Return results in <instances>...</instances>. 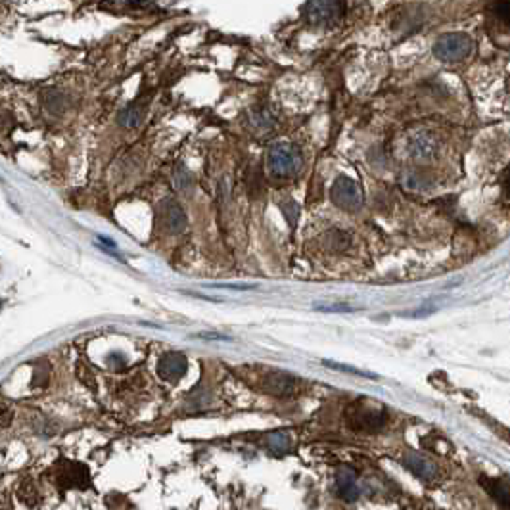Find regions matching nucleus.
Wrapping results in <instances>:
<instances>
[{"instance_id": "nucleus-20", "label": "nucleus", "mask_w": 510, "mask_h": 510, "mask_svg": "<svg viewBox=\"0 0 510 510\" xmlns=\"http://www.w3.org/2000/svg\"><path fill=\"white\" fill-rule=\"evenodd\" d=\"M98 240H100V242H104V244L108 246V248H112V250H115V242H113V240H110V238L98 236Z\"/></svg>"}, {"instance_id": "nucleus-18", "label": "nucleus", "mask_w": 510, "mask_h": 510, "mask_svg": "<svg viewBox=\"0 0 510 510\" xmlns=\"http://www.w3.org/2000/svg\"><path fill=\"white\" fill-rule=\"evenodd\" d=\"M319 311H324V313H351L355 311L357 307H350V305H326V307H317Z\"/></svg>"}, {"instance_id": "nucleus-14", "label": "nucleus", "mask_w": 510, "mask_h": 510, "mask_svg": "<svg viewBox=\"0 0 510 510\" xmlns=\"http://www.w3.org/2000/svg\"><path fill=\"white\" fill-rule=\"evenodd\" d=\"M267 447L274 453H284L290 449V438L284 432H274L267 435Z\"/></svg>"}, {"instance_id": "nucleus-5", "label": "nucleus", "mask_w": 510, "mask_h": 510, "mask_svg": "<svg viewBox=\"0 0 510 510\" xmlns=\"http://www.w3.org/2000/svg\"><path fill=\"white\" fill-rule=\"evenodd\" d=\"M342 2L336 0H322V2H307L303 6L305 18L313 25H326L330 21H334L338 15L342 14Z\"/></svg>"}, {"instance_id": "nucleus-8", "label": "nucleus", "mask_w": 510, "mask_h": 510, "mask_svg": "<svg viewBox=\"0 0 510 510\" xmlns=\"http://www.w3.org/2000/svg\"><path fill=\"white\" fill-rule=\"evenodd\" d=\"M403 462H405L407 468L412 470V474H416L419 478H422V480H433L435 474H438V470L433 466V462L422 459L419 454L409 453L405 459H403Z\"/></svg>"}, {"instance_id": "nucleus-19", "label": "nucleus", "mask_w": 510, "mask_h": 510, "mask_svg": "<svg viewBox=\"0 0 510 510\" xmlns=\"http://www.w3.org/2000/svg\"><path fill=\"white\" fill-rule=\"evenodd\" d=\"M198 338H202V340H223V342H231V338L219 334H198Z\"/></svg>"}, {"instance_id": "nucleus-16", "label": "nucleus", "mask_w": 510, "mask_h": 510, "mask_svg": "<svg viewBox=\"0 0 510 510\" xmlns=\"http://www.w3.org/2000/svg\"><path fill=\"white\" fill-rule=\"evenodd\" d=\"M324 366H330V369H336V371H343V372H350V374H357V376H364V378H376V374H372V372H364V371H359V369H351L348 364H340V363H334V361H322Z\"/></svg>"}, {"instance_id": "nucleus-4", "label": "nucleus", "mask_w": 510, "mask_h": 510, "mask_svg": "<svg viewBox=\"0 0 510 510\" xmlns=\"http://www.w3.org/2000/svg\"><path fill=\"white\" fill-rule=\"evenodd\" d=\"M348 420H350L353 430L372 432V430H380V428L384 426L385 412L378 411V409L366 405V403H359V405H353L348 411Z\"/></svg>"}, {"instance_id": "nucleus-7", "label": "nucleus", "mask_w": 510, "mask_h": 510, "mask_svg": "<svg viewBox=\"0 0 510 510\" xmlns=\"http://www.w3.org/2000/svg\"><path fill=\"white\" fill-rule=\"evenodd\" d=\"M265 390L274 395H290L295 390V380L284 372H271L265 378Z\"/></svg>"}, {"instance_id": "nucleus-22", "label": "nucleus", "mask_w": 510, "mask_h": 510, "mask_svg": "<svg viewBox=\"0 0 510 510\" xmlns=\"http://www.w3.org/2000/svg\"><path fill=\"white\" fill-rule=\"evenodd\" d=\"M0 182H2V177H0Z\"/></svg>"}, {"instance_id": "nucleus-21", "label": "nucleus", "mask_w": 510, "mask_h": 510, "mask_svg": "<svg viewBox=\"0 0 510 510\" xmlns=\"http://www.w3.org/2000/svg\"><path fill=\"white\" fill-rule=\"evenodd\" d=\"M504 186H506V192L510 194V175H509V179H506V182H504Z\"/></svg>"}, {"instance_id": "nucleus-9", "label": "nucleus", "mask_w": 510, "mask_h": 510, "mask_svg": "<svg viewBox=\"0 0 510 510\" xmlns=\"http://www.w3.org/2000/svg\"><path fill=\"white\" fill-rule=\"evenodd\" d=\"M144 115H146V104L133 102V104H129L123 112L119 113V125L125 127V129H134V127H139L142 123Z\"/></svg>"}, {"instance_id": "nucleus-6", "label": "nucleus", "mask_w": 510, "mask_h": 510, "mask_svg": "<svg viewBox=\"0 0 510 510\" xmlns=\"http://www.w3.org/2000/svg\"><path fill=\"white\" fill-rule=\"evenodd\" d=\"M186 369H189L186 357L182 355V353H177V351H171V353L161 355V359L158 361V374H160L163 380H167V382H177V380H181V378L186 374Z\"/></svg>"}, {"instance_id": "nucleus-17", "label": "nucleus", "mask_w": 510, "mask_h": 510, "mask_svg": "<svg viewBox=\"0 0 510 510\" xmlns=\"http://www.w3.org/2000/svg\"><path fill=\"white\" fill-rule=\"evenodd\" d=\"M493 10H495L497 18L503 21L506 27H510V2H497Z\"/></svg>"}, {"instance_id": "nucleus-2", "label": "nucleus", "mask_w": 510, "mask_h": 510, "mask_svg": "<svg viewBox=\"0 0 510 510\" xmlns=\"http://www.w3.org/2000/svg\"><path fill=\"white\" fill-rule=\"evenodd\" d=\"M472 52V41L470 37L462 33H447L441 35L433 44V56L441 62H462Z\"/></svg>"}, {"instance_id": "nucleus-3", "label": "nucleus", "mask_w": 510, "mask_h": 510, "mask_svg": "<svg viewBox=\"0 0 510 510\" xmlns=\"http://www.w3.org/2000/svg\"><path fill=\"white\" fill-rule=\"evenodd\" d=\"M332 202L345 211H357L363 205V190L350 177H338L330 190Z\"/></svg>"}, {"instance_id": "nucleus-13", "label": "nucleus", "mask_w": 510, "mask_h": 510, "mask_svg": "<svg viewBox=\"0 0 510 510\" xmlns=\"http://www.w3.org/2000/svg\"><path fill=\"white\" fill-rule=\"evenodd\" d=\"M411 152L414 158H430L435 152V140L430 134L414 136L411 144Z\"/></svg>"}, {"instance_id": "nucleus-12", "label": "nucleus", "mask_w": 510, "mask_h": 510, "mask_svg": "<svg viewBox=\"0 0 510 510\" xmlns=\"http://www.w3.org/2000/svg\"><path fill=\"white\" fill-rule=\"evenodd\" d=\"M487 490L497 499L504 510H510V480L506 478H497L487 483Z\"/></svg>"}, {"instance_id": "nucleus-1", "label": "nucleus", "mask_w": 510, "mask_h": 510, "mask_svg": "<svg viewBox=\"0 0 510 510\" xmlns=\"http://www.w3.org/2000/svg\"><path fill=\"white\" fill-rule=\"evenodd\" d=\"M301 165H303L301 152L292 144H276L269 150L267 167L273 177H279V179L294 177L295 173H300Z\"/></svg>"}, {"instance_id": "nucleus-11", "label": "nucleus", "mask_w": 510, "mask_h": 510, "mask_svg": "<svg viewBox=\"0 0 510 510\" xmlns=\"http://www.w3.org/2000/svg\"><path fill=\"white\" fill-rule=\"evenodd\" d=\"M165 217H167L169 232H173V234L184 232V229H186V215H184V210H182L179 203L169 202Z\"/></svg>"}, {"instance_id": "nucleus-10", "label": "nucleus", "mask_w": 510, "mask_h": 510, "mask_svg": "<svg viewBox=\"0 0 510 510\" xmlns=\"http://www.w3.org/2000/svg\"><path fill=\"white\" fill-rule=\"evenodd\" d=\"M338 491L345 501H353L359 495V487H357L355 472L351 468H343L338 476Z\"/></svg>"}, {"instance_id": "nucleus-15", "label": "nucleus", "mask_w": 510, "mask_h": 510, "mask_svg": "<svg viewBox=\"0 0 510 510\" xmlns=\"http://www.w3.org/2000/svg\"><path fill=\"white\" fill-rule=\"evenodd\" d=\"M175 186L179 190H186L192 184V177H190L189 169L184 167L182 163H179L175 167Z\"/></svg>"}]
</instances>
